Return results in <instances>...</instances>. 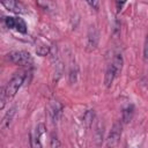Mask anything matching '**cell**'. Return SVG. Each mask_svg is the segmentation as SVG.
<instances>
[{
	"label": "cell",
	"instance_id": "cell-7",
	"mask_svg": "<svg viewBox=\"0 0 148 148\" xmlns=\"http://www.w3.org/2000/svg\"><path fill=\"white\" fill-rule=\"evenodd\" d=\"M44 132V126L43 125H38L36 127V130L31 133V139H30V142H31V147L32 148H42V145H40V135L42 133Z\"/></svg>",
	"mask_w": 148,
	"mask_h": 148
},
{
	"label": "cell",
	"instance_id": "cell-12",
	"mask_svg": "<svg viewBox=\"0 0 148 148\" xmlns=\"http://www.w3.org/2000/svg\"><path fill=\"white\" fill-rule=\"evenodd\" d=\"M15 29L17 31L22 32V34L27 32V24H25V22L22 18H20V17H15Z\"/></svg>",
	"mask_w": 148,
	"mask_h": 148
},
{
	"label": "cell",
	"instance_id": "cell-8",
	"mask_svg": "<svg viewBox=\"0 0 148 148\" xmlns=\"http://www.w3.org/2000/svg\"><path fill=\"white\" fill-rule=\"evenodd\" d=\"M62 111V105L59 102H52L50 105V116L53 121H58Z\"/></svg>",
	"mask_w": 148,
	"mask_h": 148
},
{
	"label": "cell",
	"instance_id": "cell-6",
	"mask_svg": "<svg viewBox=\"0 0 148 148\" xmlns=\"http://www.w3.org/2000/svg\"><path fill=\"white\" fill-rule=\"evenodd\" d=\"M97 44H98V31L95 27H90L87 37V50L88 51L95 50Z\"/></svg>",
	"mask_w": 148,
	"mask_h": 148
},
{
	"label": "cell",
	"instance_id": "cell-9",
	"mask_svg": "<svg viewBox=\"0 0 148 148\" xmlns=\"http://www.w3.org/2000/svg\"><path fill=\"white\" fill-rule=\"evenodd\" d=\"M15 112H16V108H15V106L10 108V109L6 112V114H5L3 119H2V123H1V126H2L3 130H6V128L9 127V125H10V123H12L14 116H15Z\"/></svg>",
	"mask_w": 148,
	"mask_h": 148
},
{
	"label": "cell",
	"instance_id": "cell-18",
	"mask_svg": "<svg viewBox=\"0 0 148 148\" xmlns=\"http://www.w3.org/2000/svg\"><path fill=\"white\" fill-rule=\"evenodd\" d=\"M116 5H117V12L119 13L120 9H121V7L125 5V2H119V1H118V2H116Z\"/></svg>",
	"mask_w": 148,
	"mask_h": 148
},
{
	"label": "cell",
	"instance_id": "cell-1",
	"mask_svg": "<svg viewBox=\"0 0 148 148\" xmlns=\"http://www.w3.org/2000/svg\"><path fill=\"white\" fill-rule=\"evenodd\" d=\"M24 79H25V74L24 73H15L13 75V77L8 81V83L1 89V96H0V102H1L0 108L1 109H3L6 103L16 95L17 90L23 84Z\"/></svg>",
	"mask_w": 148,
	"mask_h": 148
},
{
	"label": "cell",
	"instance_id": "cell-14",
	"mask_svg": "<svg viewBox=\"0 0 148 148\" xmlns=\"http://www.w3.org/2000/svg\"><path fill=\"white\" fill-rule=\"evenodd\" d=\"M5 23L8 28L10 29H15V17H6L5 18Z\"/></svg>",
	"mask_w": 148,
	"mask_h": 148
},
{
	"label": "cell",
	"instance_id": "cell-13",
	"mask_svg": "<svg viewBox=\"0 0 148 148\" xmlns=\"http://www.w3.org/2000/svg\"><path fill=\"white\" fill-rule=\"evenodd\" d=\"M76 77H77V69L75 68H71V71H69V82L71 83H74L75 81H76Z\"/></svg>",
	"mask_w": 148,
	"mask_h": 148
},
{
	"label": "cell",
	"instance_id": "cell-4",
	"mask_svg": "<svg viewBox=\"0 0 148 148\" xmlns=\"http://www.w3.org/2000/svg\"><path fill=\"white\" fill-rule=\"evenodd\" d=\"M121 136V123L120 121H116L109 133V136L106 139V146L108 148H114Z\"/></svg>",
	"mask_w": 148,
	"mask_h": 148
},
{
	"label": "cell",
	"instance_id": "cell-16",
	"mask_svg": "<svg viewBox=\"0 0 148 148\" xmlns=\"http://www.w3.org/2000/svg\"><path fill=\"white\" fill-rule=\"evenodd\" d=\"M36 52L39 54V56H46L49 53V49L47 47H43V49H37Z\"/></svg>",
	"mask_w": 148,
	"mask_h": 148
},
{
	"label": "cell",
	"instance_id": "cell-19",
	"mask_svg": "<svg viewBox=\"0 0 148 148\" xmlns=\"http://www.w3.org/2000/svg\"><path fill=\"white\" fill-rule=\"evenodd\" d=\"M52 148H54V147H52Z\"/></svg>",
	"mask_w": 148,
	"mask_h": 148
},
{
	"label": "cell",
	"instance_id": "cell-2",
	"mask_svg": "<svg viewBox=\"0 0 148 148\" xmlns=\"http://www.w3.org/2000/svg\"><path fill=\"white\" fill-rule=\"evenodd\" d=\"M123 64H124V60H123L121 53H116L114 57H113L112 62L109 65V67H108V69H106V72H105L104 83H105V86H106L108 88L112 84V82L114 81V79L117 77V75L121 72Z\"/></svg>",
	"mask_w": 148,
	"mask_h": 148
},
{
	"label": "cell",
	"instance_id": "cell-3",
	"mask_svg": "<svg viewBox=\"0 0 148 148\" xmlns=\"http://www.w3.org/2000/svg\"><path fill=\"white\" fill-rule=\"evenodd\" d=\"M6 58L10 62L18 66H31L34 62L31 54L27 51H13V52H9L6 56Z\"/></svg>",
	"mask_w": 148,
	"mask_h": 148
},
{
	"label": "cell",
	"instance_id": "cell-5",
	"mask_svg": "<svg viewBox=\"0 0 148 148\" xmlns=\"http://www.w3.org/2000/svg\"><path fill=\"white\" fill-rule=\"evenodd\" d=\"M2 6L8 9L9 12H13L15 14H25L27 13V8L22 2L18 1H14V0H9V1H2Z\"/></svg>",
	"mask_w": 148,
	"mask_h": 148
},
{
	"label": "cell",
	"instance_id": "cell-17",
	"mask_svg": "<svg viewBox=\"0 0 148 148\" xmlns=\"http://www.w3.org/2000/svg\"><path fill=\"white\" fill-rule=\"evenodd\" d=\"M88 5H90L91 7H94L97 10L98 9V6H99V2L98 1H88Z\"/></svg>",
	"mask_w": 148,
	"mask_h": 148
},
{
	"label": "cell",
	"instance_id": "cell-11",
	"mask_svg": "<svg viewBox=\"0 0 148 148\" xmlns=\"http://www.w3.org/2000/svg\"><path fill=\"white\" fill-rule=\"evenodd\" d=\"M133 113H134V108L131 105V106H127L124 111H123V121L124 123H128L131 121L132 117H133Z\"/></svg>",
	"mask_w": 148,
	"mask_h": 148
},
{
	"label": "cell",
	"instance_id": "cell-10",
	"mask_svg": "<svg viewBox=\"0 0 148 148\" xmlns=\"http://www.w3.org/2000/svg\"><path fill=\"white\" fill-rule=\"evenodd\" d=\"M94 119H95V111L94 110H88L84 114H83V124L86 125V127H90L91 126V124H92V121H94Z\"/></svg>",
	"mask_w": 148,
	"mask_h": 148
},
{
	"label": "cell",
	"instance_id": "cell-15",
	"mask_svg": "<svg viewBox=\"0 0 148 148\" xmlns=\"http://www.w3.org/2000/svg\"><path fill=\"white\" fill-rule=\"evenodd\" d=\"M143 59H145V61L148 60V35L146 37V42H145V46H143Z\"/></svg>",
	"mask_w": 148,
	"mask_h": 148
}]
</instances>
